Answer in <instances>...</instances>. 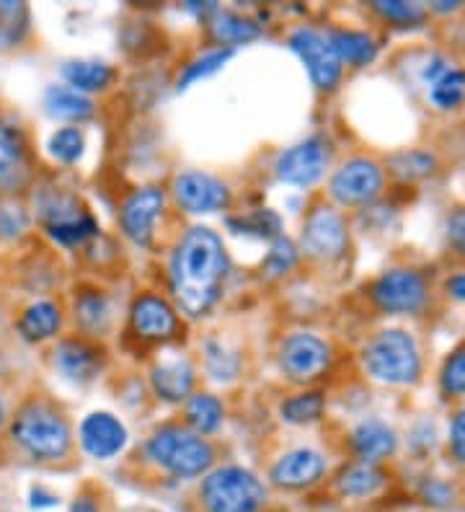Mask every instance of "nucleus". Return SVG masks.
Masks as SVG:
<instances>
[{
  "instance_id": "f257e3e1",
  "label": "nucleus",
  "mask_w": 465,
  "mask_h": 512,
  "mask_svg": "<svg viewBox=\"0 0 465 512\" xmlns=\"http://www.w3.org/2000/svg\"><path fill=\"white\" fill-rule=\"evenodd\" d=\"M228 254L223 238L207 225L186 231L171 259V290L179 306L192 316H205L220 298Z\"/></svg>"
},
{
  "instance_id": "f03ea898",
  "label": "nucleus",
  "mask_w": 465,
  "mask_h": 512,
  "mask_svg": "<svg viewBox=\"0 0 465 512\" xmlns=\"http://www.w3.org/2000/svg\"><path fill=\"white\" fill-rule=\"evenodd\" d=\"M362 365L372 381L385 386H416L422 381V350L406 329H383L362 347Z\"/></svg>"
},
{
  "instance_id": "7ed1b4c3",
  "label": "nucleus",
  "mask_w": 465,
  "mask_h": 512,
  "mask_svg": "<svg viewBox=\"0 0 465 512\" xmlns=\"http://www.w3.org/2000/svg\"><path fill=\"white\" fill-rule=\"evenodd\" d=\"M145 453L158 469L179 476V479L205 474L215 461V448L210 445V440L202 438L199 432L176 425L155 432L145 445Z\"/></svg>"
},
{
  "instance_id": "20e7f679",
  "label": "nucleus",
  "mask_w": 465,
  "mask_h": 512,
  "mask_svg": "<svg viewBox=\"0 0 465 512\" xmlns=\"http://www.w3.org/2000/svg\"><path fill=\"white\" fill-rule=\"evenodd\" d=\"M13 440L39 461H55L68 456L73 435H70L68 419L55 412L50 404L34 401L24 406L13 422Z\"/></svg>"
},
{
  "instance_id": "39448f33",
  "label": "nucleus",
  "mask_w": 465,
  "mask_h": 512,
  "mask_svg": "<svg viewBox=\"0 0 465 512\" xmlns=\"http://www.w3.org/2000/svg\"><path fill=\"white\" fill-rule=\"evenodd\" d=\"M199 500L207 512H259L267 505V487L241 466H223L205 476Z\"/></svg>"
},
{
  "instance_id": "423d86ee",
  "label": "nucleus",
  "mask_w": 465,
  "mask_h": 512,
  "mask_svg": "<svg viewBox=\"0 0 465 512\" xmlns=\"http://www.w3.org/2000/svg\"><path fill=\"white\" fill-rule=\"evenodd\" d=\"M370 300L383 313H419L429 303V280L411 267H393L370 285Z\"/></svg>"
},
{
  "instance_id": "0eeeda50",
  "label": "nucleus",
  "mask_w": 465,
  "mask_h": 512,
  "mask_svg": "<svg viewBox=\"0 0 465 512\" xmlns=\"http://www.w3.org/2000/svg\"><path fill=\"white\" fill-rule=\"evenodd\" d=\"M385 169L370 156H354L344 161L331 176L329 192L339 205L365 207L383 194Z\"/></svg>"
},
{
  "instance_id": "6e6552de",
  "label": "nucleus",
  "mask_w": 465,
  "mask_h": 512,
  "mask_svg": "<svg viewBox=\"0 0 465 512\" xmlns=\"http://www.w3.org/2000/svg\"><path fill=\"white\" fill-rule=\"evenodd\" d=\"M279 365L290 381L308 383L316 381L331 365V347L316 334H290L279 350Z\"/></svg>"
},
{
  "instance_id": "1a4fd4ad",
  "label": "nucleus",
  "mask_w": 465,
  "mask_h": 512,
  "mask_svg": "<svg viewBox=\"0 0 465 512\" xmlns=\"http://www.w3.org/2000/svg\"><path fill=\"white\" fill-rule=\"evenodd\" d=\"M347 223L334 207H316L305 220L303 251L313 259H336L347 251Z\"/></svg>"
},
{
  "instance_id": "9d476101",
  "label": "nucleus",
  "mask_w": 465,
  "mask_h": 512,
  "mask_svg": "<svg viewBox=\"0 0 465 512\" xmlns=\"http://www.w3.org/2000/svg\"><path fill=\"white\" fill-rule=\"evenodd\" d=\"M331 148L323 138H310L295 148L285 150L277 161V176L285 184L295 187H310L329 169Z\"/></svg>"
},
{
  "instance_id": "9b49d317",
  "label": "nucleus",
  "mask_w": 465,
  "mask_h": 512,
  "mask_svg": "<svg viewBox=\"0 0 465 512\" xmlns=\"http://www.w3.org/2000/svg\"><path fill=\"white\" fill-rule=\"evenodd\" d=\"M290 47L300 55V60L308 68L310 78L316 83V88L321 91H331V88L339 83L341 68L339 57L334 55L331 44L326 42V37H321L313 29H298V32L290 37Z\"/></svg>"
},
{
  "instance_id": "f8f14e48",
  "label": "nucleus",
  "mask_w": 465,
  "mask_h": 512,
  "mask_svg": "<svg viewBox=\"0 0 465 512\" xmlns=\"http://www.w3.org/2000/svg\"><path fill=\"white\" fill-rule=\"evenodd\" d=\"M427 83V94L434 109L440 112H453L463 107L465 101V70L453 65L447 57L434 55L429 57L422 73Z\"/></svg>"
},
{
  "instance_id": "ddd939ff",
  "label": "nucleus",
  "mask_w": 465,
  "mask_h": 512,
  "mask_svg": "<svg viewBox=\"0 0 465 512\" xmlns=\"http://www.w3.org/2000/svg\"><path fill=\"white\" fill-rule=\"evenodd\" d=\"M174 194L176 202L189 213H215L230 200L228 187L223 182H217L215 176L199 174V171H186V174L176 176Z\"/></svg>"
},
{
  "instance_id": "4468645a",
  "label": "nucleus",
  "mask_w": 465,
  "mask_h": 512,
  "mask_svg": "<svg viewBox=\"0 0 465 512\" xmlns=\"http://www.w3.org/2000/svg\"><path fill=\"white\" fill-rule=\"evenodd\" d=\"M163 202H166V197H163L161 189L155 187L137 189L130 200L124 202L122 228L135 244H150V238H153L155 231V220L163 213Z\"/></svg>"
},
{
  "instance_id": "2eb2a0df",
  "label": "nucleus",
  "mask_w": 465,
  "mask_h": 512,
  "mask_svg": "<svg viewBox=\"0 0 465 512\" xmlns=\"http://www.w3.org/2000/svg\"><path fill=\"white\" fill-rule=\"evenodd\" d=\"M349 443H352L354 456L360 458V463L378 466L398 450V435L383 419H365L354 427Z\"/></svg>"
},
{
  "instance_id": "dca6fc26",
  "label": "nucleus",
  "mask_w": 465,
  "mask_h": 512,
  "mask_svg": "<svg viewBox=\"0 0 465 512\" xmlns=\"http://www.w3.org/2000/svg\"><path fill=\"white\" fill-rule=\"evenodd\" d=\"M326 474V461L321 453L310 448L292 450L279 458L272 469V481L285 489H305L313 487L321 476Z\"/></svg>"
},
{
  "instance_id": "f3484780",
  "label": "nucleus",
  "mask_w": 465,
  "mask_h": 512,
  "mask_svg": "<svg viewBox=\"0 0 465 512\" xmlns=\"http://www.w3.org/2000/svg\"><path fill=\"white\" fill-rule=\"evenodd\" d=\"M127 443V430L117 417L106 412H96L83 419L81 425V445L88 456L93 458H112Z\"/></svg>"
},
{
  "instance_id": "a211bd4d",
  "label": "nucleus",
  "mask_w": 465,
  "mask_h": 512,
  "mask_svg": "<svg viewBox=\"0 0 465 512\" xmlns=\"http://www.w3.org/2000/svg\"><path fill=\"white\" fill-rule=\"evenodd\" d=\"M132 326L140 337L168 339L179 329L176 311L158 295H143L132 306Z\"/></svg>"
},
{
  "instance_id": "6ab92c4d",
  "label": "nucleus",
  "mask_w": 465,
  "mask_h": 512,
  "mask_svg": "<svg viewBox=\"0 0 465 512\" xmlns=\"http://www.w3.org/2000/svg\"><path fill=\"white\" fill-rule=\"evenodd\" d=\"M104 352L96 344L86 339H65L57 344L55 365L62 375H68L73 381H88L101 370Z\"/></svg>"
},
{
  "instance_id": "aec40b11",
  "label": "nucleus",
  "mask_w": 465,
  "mask_h": 512,
  "mask_svg": "<svg viewBox=\"0 0 465 512\" xmlns=\"http://www.w3.org/2000/svg\"><path fill=\"white\" fill-rule=\"evenodd\" d=\"M326 42L331 44L334 55L339 57L341 65H352V68H365L378 55V44L370 34L352 32V29H334L326 34Z\"/></svg>"
},
{
  "instance_id": "412c9836",
  "label": "nucleus",
  "mask_w": 465,
  "mask_h": 512,
  "mask_svg": "<svg viewBox=\"0 0 465 512\" xmlns=\"http://www.w3.org/2000/svg\"><path fill=\"white\" fill-rule=\"evenodd\" d=\"M388 484V476L378 466H370V463H352L349 469H344L336 479V489L344 497H352V500H365L378 494L380 489Z\"/></svg>"
},
{
  "instance_id": "4be33fe9",
  "label": "nucleus",
  "mask_w": 465,
  "mask_h": 512,
  "mask_svg": "<svg viewBox=\"0 0 465 512\" xmlns=\"http://www.w3.org/2000/svg\"><path fill=\"white\" fill-rule=\"evenodd\" d=\"M44 107L52 117L68 122H83L93 114V101L70 86H52L44 96Z\"/></svg>"
},
{
  "instance_id": "5701e85b",
  "label": "nucleus",
  "mask_w": 465,
  "mask_h": 512,
  "mask_svg": "<svg viewBox=\"0 0 465 512\" xmlns=\"http://www.w3.org/2000/svg\"><path fill=\"white\" fill-rule=\"evenodd\" d=\"M26 171L24 140L13 127L0 122V187L19 184L21 174Z\"/></svg>"
},
{
  "instance_id": "b1692460",
  "label": "nucleus",
  "mask_w": 465,
  "mask_h": 512,
  "mask_svg": "<svg viewBox=\"0 0 465 512\" xmlns=\"http://www.w3.org/2000/svg\"><path fill=\"white\" fill-rule=\"evenodd\" d=\"M192 381H194V370L192 365L184 363V360L166 363L161 365V368L153 370L155 394L166 401L186 399V394L192 391Z\"/></svg>"
},
{
  "instance_id": "393cba45",
  "label": "nucleus",
  "mask_w": 465,
  "mask_h": 512,
  "mask_svg": "<svg viewBox=\"0 0 465 512\" xmlns=\"http://www.w3.org/2000/svg\"><path fill=\"white\" fill-rule=\"evenodd\" d=\"M60 329V308L50 300H39L24 311L19 321V331L29 342H42Z\"/></svg>"
},
{
  "instance_id": "a878e982",
  "label": "nucleus",
  "mask_w": 465,
  "mask_h": 512,
  "mask_svg": "<svg viewBox=\"0 0 465 512\" xmlns=\"http://www.w3.org/2000/svg\"><path fill=\"white\" fill-rule=\"evenodd\" d=\"M62 75L70 83V88L86 94V91H101V88L109 86V81H112V68L104 63L75 60V63H68L62 68Z\"/></svg>"
},
{
  "instance_id": "bb28decb",
  "label": "nucleus",
  "mask_w": 465,
  "mask_h": 512,
  "mask_svg": "<svg viewBox=\"0 0 465 512\" xmlns=\"http://www.w3.org/2000/svg\"><path fill=\"white\" fill-rule=\"evenodd\" d=\"M385 166L401 182H416V179H424V176L432 174L437 161H434V156L427 153V150H401V153H393L385 161Z\"/></svg>"
},
{
  "instance_id": "cd10ccee",
  "label": "nucleus",
  "mask_w": 465,
  "mask_h": 512,
  "mask_svg": "<svg viewBox=\"0 0 465 512\" xmlns=\"http://www.w3.org/2000/svg\"><path fill=\"white\" fill-rule=\"evenodd\" d=\"M186 422L199 435H210L223 425V404L210 394H194L186 401Z\"/></svg>"
},
{
  "instance_id": "c85d7f7f",
  "label": "nucleus",
  "mask_w": 465,
  "mask_h": 512,
  "mask_svg": "<svg viewBox=\"0 0 465 512\" xmlns=\"http://www.w3.org/2000/svg\"><path fill=\"white\" fill-rule=\"evenodd\" d=\"M212 32H215L217 42L223 44H246L251 39L259 37V26L251 19H243L236 13H220L212 24Z\"/></svg>"
},
{
  "instance_id": "c756f323",
  "label": "nucleus",
  "mask_w": 465,
  "mask_h": 512,
  "mask_svg": "<svg viewBox=\"0 0 465 512\" xmlns=\"http://www.w3.org/2000/svg\"><path fill=\"white\" fill-rule=\"evenodd\" d=\"M440 388L445 399H463L465 396V342H460L445 357L440 370Z\"/></svg>"
},
{
  "instance_id": "7c9ffc66",
  "label": "nucleus",
  "mask_w": 465,
  "mask_h": 512,
  "mask_svg": "<svg viewBox=\"0 0 465 512\" xmlns=\"http://www.w3.org/2000/svg\"><path fill=\"white\" fill-rule=\"evenodd\" d=\"M323 414V396L310 391V394L292 396L282 404V417L292 425H308V422H316Z\"/></svg>"
},
{
  "instance_id": "2f4dec72",
  "label": "nucleus",
  "mask_w": 465,
  "mask_h": 512,
  "mask_svg": "<svg viewBox=\"0 0 465 512\" xmlns=\"http://www.w3.org/2000/svg\"><path fill=\"white\" fill-rule=\"evenodd\" d=\"M96 231H99V228H96V220L86 213L78 215V218L65 220V223L50 225V236L55 238V241H60L62 246L83 244V241L91 238Z\"/></svg>"
},
{
  "instance_id": "473e14b6",
  "label": "nucleus",
  "mask_w": 465,
  "mask_h": 512,
  "mask_svg": "<svg viewBox=\"0 0 465 512\" xmlns=\"http://www.w3.org/2000/svg\"><path fill=\"white\" fill-rule=\"evenodd\" d=\"M375 13H380L385 21H391V24L398 26H419L427 16L424 6L419 3H401V0H378V3H372Z\"/></svg>"
},
{
  "instance_id": "72a5a7b5",
  "label": "nucleus",
  "mask_w": 465,
  "mask_h": 512,
  "mask_svg": "<svg viewBox=\"0 0 465 512\" xmlns=\"http://www.w3.org/2000/svg\"><path fill=\"white\" fill-rule=\"evenodd\" d=\"M230 57H233V50L230 47H225V50H212L207 52V55L197 57L189 68L184 70V75L179 78V88H186L189 83L199 81V78H207V75H212L215 70L223 68L225 63H228Z\"/></svg>"
},
{
  "instance_id": "f704fd0d",
  "label": "nucleus",
  "mask_w": 465,
  "mask_h": 512,
  "mask_svg": "<svg viewBox=\"0 0 465 512\" xmlns=\"http://www.w3.org/2000/svg\"><path fill=\"white\" fill-rule=\"evenodd\" d=\"M416 494L422 497L424 505L429 507H450L455 502V487L450 481L440 479V476H424L416 487Z\"/></svg>"
},
{
  "instance_id": "c9c22d12",
  "label": "nucleus",
  "mask_w": 465,
  "mask_h": 512,
  "mask_svg": "<svg viewBox=\"0 0 465 512\" xmlns=\"http://www.w3.org/2000/svg\"><path fill=\"white\" fill-rule=\"evenodd\" d=\"M50 153L62 163H73L83 153V135L78 127H65L57 130L50 140Z\"/></svg>"
},
{
  "instance_id": "e433bc0d",
  "label": "nucleus",
  "mask_w": 465,
  "mask_h": 512,
  "mask_svg": "<svg viewBox=\"0 0 465 512\" xmlns=\"http://www.w3.org/2000/svg\"><path fill=\"white\" fill-rule=\"evenodd\" d=\"M78 319L86 326L88 331H101L106 326V319H109V308H106V300L101 295L91 293L83 295L78 300Z\"/></svg>"
},
{
  "instance_id": "4c0bfd02",
  "label": "nucleus",
  "mask_w": 465,
  "mask_h": 512,
  "mask_svg": "<svg viewBox=\"0 0 465 512\" xmlns=\"http://www.w3.org/2000/svg\"><path fill=\"white\" fill-rule=\"evenodd\" d=\"M19 16H26V8L21 3H0V21H8V24H0V47L16 44L21 39L26 26H13Z\"/></svg>"
},
{
  "instance_id": "58836bf2",
  "label": "nucleus",
  "mask_w": 465,
  "mask_h": 512,
  "mask_svg": "<svg viewBox=\"0 0 465 512\" xmlns=\"http://www.w3.org/2000/svg\"><path fill=\"white\" fill-rule=\"evenodd\" d=\"M295 246L290 244V241H287V238H277V241H274V246H272V251H269V256H267V272L269 275H285L287 269L292 267V264H295Z\"/></svg>"
},
{
  "instance_id": "ea45409f",
  "label": "nucleus",
  "mask_w": 465,
  "mask_h": 512,
  "mask_svg": "<svg viewBox=\"0 0 465 512\" xmlns=\"http://www.w3.org/2000/svg\"><path fill=\"white\" fill-rule=\"evenodd\" d=\"M447 448H450L453 461L465 469V409L455 412L453 419H450V438H447Z\"/></svg>"
},
{
  "instance_id": "a19ab883",
  "label": "nucleus",
  "mask_w": 465,
  "mask_h": 512,
  "mask_svg": "<svg viewBox=\"0 0 465 512\" xmlns=\"http://www.w3.org/2000/svg\"><path fill=\"white\" fill-rule=\"evenodd\" d=\"M447 244L465 259V207H455L453 213L447 215Z\"/></svg>"
},
{
  "instance_id": "79ce46f5",
  "label": "nucleus",
  "mask_w": 465,
  "mask_h": 512,
  "mask_svg": "<svg viewBox=\"0 0 465 512\" xmlns=\"http://www.w3.org/2000/svg\"><path fill=\"white\" fill-rule=\"evenodd\" d=\"M241 228H251L259 236H277L279 218L274 213H269V210H259V213H254L248 220H243Z\"/></svg>"
},
{
  "instance_id": "37998d69",
  "label": "nucleus",
  "mask_w": 465,
  "mask_h": 512,
  "mask_svg": "<svg viewBox=\"0 0 465 512\" xmlns=\"http://www.w3.org/2000/svg\"><path fill=\"white\" fill-rule=\"evenodd\" d=\"M445 293L458 303H465V272H455L445 280Z\"/></svg>"
},
{
  "instance_id": "c03bdc74",
  "label": "nucleus",
  "mask_w": 465,
  "mask_h": 512,
  "mask_svg": "<svg viewBox=\"0 0 465 512\" xmlns=\"http://www.w3.org/2000/svg\"><path fill=\"white\" fill-rule=\"evenodd\" d=\"M70 512H101V507L99 502H96V497H91V494H81V497L73 502Z\"/></svg>"
},
{
  "instance_id": "a18cd8bd",
  "label": "nucleus",
  "mask_w": 465,
  "mask_h": 512,
  "mask_svg": "<svg viewBox=\"0 0 465 512\" xmlns=\"http://www.w3.org/2000/svg\"><path fill=\"white\" fill-rule=\"evenodd\" d=\"M0 422H3V406H0Z\"/></svg>"
}]
</instances>
